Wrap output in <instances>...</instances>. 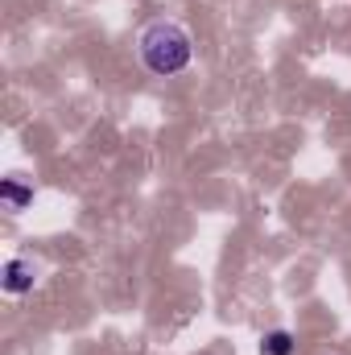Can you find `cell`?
Segmentation results:
<instances>
[{
	"label": "cell",
	"mask_w": 351,
	"mask_h": 355,
	"mask_svg": "<svg viewBox=\"0 0 351 355\" xmlns=\"http://www.w3.org/2000/svg\"><path fill=\"white\" fill-rule=\"evenodd\" d=\"M137 58H141V67L149 75L174 79V75H182L194 62V37H190V29L182 21L157 17V21H149L137 33Z\"/></svg>",
	"instance_id": "cell-1"
},
{
	"label": "cell",
	"mask_w": 351,
	"mask_h": 355,
	"mask_svg": "<svg viewBox=\"0 0 351 355\" xmlns=\"http://www.w3.org/2000/svg\"><path fill=\"white\" fill-rule=\"evenodd\" d=\"M37 285V265L29 261V257H12L8 265L0 268V289L8 293V297H21V293H29Z\"/></svg>",
	"instance_id": "cell-2"
},
{
	"label": "cell",
	"mask_w": 351,
	"mask_h": 355,
	"mask_svg": "<svg viewBox=\"0 0 351 355\" xmlns=\"http://www.w3.org/2000/svg\"><path fill=\"white\" fill-rule=\"evenodd\" d=\"M0 202H4L8 211H25V207L33 202V186H29L21 174H8L4 182H0Z\"/></svg>",
	"instance_id": "cell-3"
},
{
	"label": "cell",
	"mask_w": 351,
	"mask_h": 355,
	"mask_svg": "<svg viewBox=\"0 0 351 355\" xmlns=\"http://www.w3.org/2000/svg\"><path fill=\"white\" fill-rule=\"evenodd\" d=\"M298 352V339L289 331H268L261 339V355H293Z\"/></svg>",
	"instance_id": "cell-4"
}]
</instances>
